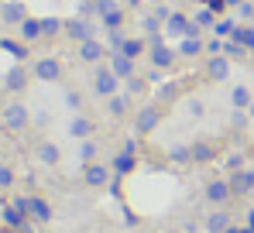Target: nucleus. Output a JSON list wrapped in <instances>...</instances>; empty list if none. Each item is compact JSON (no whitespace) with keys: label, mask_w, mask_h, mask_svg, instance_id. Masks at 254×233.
Returning <instances> with one entry per match:
<instances>
[{"label":"nucleus","mask_w":254,"mask_h":233,"mask_svg":"<svg viewBox=\"0 0 254 233\" xmlns=\"http://www.w3.org/2000/svg\"><path fill=\"white\" fill-rule=\"evenodd\" d=\"M248 116H251V120H254V103H251V107H248Z\"/></svg>","instance_id":"obj_41"},{"label":"nucleus","mask_w":254,"mask_h":233,"mask_svg":"<svg viewBox=\"0 0 254 233\" xmlns=\"http://www.w3.org/2000/svg\"><path fill=\"white\" fill-rule=\"evenodd\" d=\"M35 76L42 79V82H59V79H62V62H59V58H42V62L35 65Z\"/></svg>","instance_id":"obj_10"},{"label":"nucleus","mask_w":254,"mask_h":233,"mask_svg":"<svg viewBox=\"0 0 254 233\" xmlns=\"http://www.w3.org/2000/svg\"><path fill=\"white\" fill-rule=\"evenodd\" d=\"M3 17H7V21H24V7H21V3H7V7H3Z\"/></svg>","instance_id":"obj_27"},{"label":"nucleus","mask_w":254,"mask_h":233,"mask_svg":"<svg viewBox=\"0 0 254 233\" xmlns=\"http://www.w3.org/2000/svg\"><path fill=\"white\" fill-rule=\"evenodd\" d=\"M110 69L117 72L121 82H127L130 76H137V72H134V58H127L124 52H110Z\"/></svg>","instance_id":"obj_8"},{"label":"nucleus","mask_w":254,"mask_h":233,"mask_svg":"<svg viewBox=\"0 0 254 233\" xmlns=\"http://www.w3.org/2000/svg\"><path fill=\"white\" fill-rule=\"evenodd\" d=\"M189 151H192V161H196V165H206V161L216 158V144H213V141H192Z\"/></svg>","instance_id":"obj_13"},{"label":"nucleus","mask_w":254,"mask_h":233,"mask_svg":"<svg viewBox=\"0 0 254 233\" xmlns=\"http://www.w3.org/2000/svg\"><path fill=\"white\" fill-rule=\"evenodd\" d=\"M96 151H100V148H96V141H93V137H86L83 144H79V158H83V165H93V161H96Z\"/></svg>","instance_id":"obj_22"},{"label":"nucleus","mask_w":254,"mask_h":233,"mask_svg":"<svg viewBox=\"0 0 254 233\" xmlns=\"http://www.w3.org/2000/svg\"><path fill=\"white\" fill-rule=\"evenodd\" d=\"M93 93L103 96V100H110V96L121 93V79H117V72H114L110 65H100V69H96V76H93Z\"/></svg>","instance_id":"obj_2"},{"label":"nucleus","mask_w":254,"mask_h":233,"mask_svg":"<svg viewBox=\"0 0 254 233\" xmlns=\"http://www.w3.org/2000/svg\"><path fill=\"white\" fill-rule=\"evenodd\" d=\"M28 120H31V116H28V110H24L21 103H10V107L3 110V123H7L10 130H24Z\"/></svg>","instance_id":"obj_11"},{"label":"nucleus","mask_w":254,"mask_h":233,"mask_svg":"<svg viewBox=\"0 0 254 233\" xmlns=\"http://www.w3.org/2000/svg\"><path fill=\"white\" fill-rule=\"evenodd\" d=\"M227 76H230V58H227V55H210V62H206V79L223 82Z\"/></svg>","instance_id":"obj_9"},{"label":"nucleus","mask_w":254,"mask_h":233,"mask_svg":"<svg viewBox=\"0 0 254 233\" xmlns=\"http://www.w3.org/2000/svg\"><path fill=\"white\" fill-rule=\"evenodd\" d=\"M196 24H199V28H213V24H216V14H213L210 7H203V10L196 14Z\"/></svg>","instance_id":"obj_25"},{"label":"nucleus","mask_w":254,"mask_h":233,"mask_svg":"<svg viewBox=\"0 0 254 233\" xmlns=\"http://www.w3.org/2000/svg\"><path fill=\"white\" fill-rule=\"evenodd\" d=\"M241 3H244V0H227V7H241Z\"/></svg>","instance_id":"obj_40"},{"label":"nucleus","mask_w":254,"mask_h":233,"mask_svg":"<svg viewBox=\"0 0 254 233\" xmlns=\"http://www.w3.org/2000/svg\"><path fill=\"white\" fill-rule=\"evenodd\" d=\"M186 110H189L192 116H203V114H206V107H203V100H196V96H192V100L186 103Z\"/></svg>","instance_id":"obj_33"},{"label":"nucleus","mask_w":254,"mask_h":233,"mask_svg":"<svg viewBox=\"0 0 254 233\" xmlns=\"http://www.w3.org/2000/svg\"><path fill=\"white\" fill-rule=\"evenodd\" d=\"M165 233H186V230H175V227H169V230H165Z\"/></svg>","instance_id":"obj_42"},{"label":"nucleus","mask_w":254,"mask_h":233,"mask_svg":"<svg viewBox=\"0 0 254 233\" xmlns=\"http://www.w3.org/2000/svg\"><path fill=\"white\" fill-rule=\"evenodd\" d=\"M179 55H186V58H196L199 52H203V41L199 38H179V48H175Z\"/></svg>","instance_id":"obj_19"},{"label":"nucleus","mask_w":254,"mask_h":233,"mask_svg":"<svg viewBox=\"0 0 254 233\" xmlns=\"http://www.w3.org/2000/svg\"><path fill=\"white\" fill-rule=\"evenodd\" d=\"M213 31H216L220 38H230L237 28H234V21H216V24H213Z\"/></svg>","instance_id":"obj_30"},{"label":"nucleus","mask_w":254,"mask_h":233,"mask_svg":"<svg viewBox=\"0 0 254 233\" xmlns=\"http://www.w3.org/2000/svg\"><path fill=\"white\" fill-rule=\"evenodd\" d=\"M21 31H24V38H38L42 35V21H24Z\"/></svg>","instance_id":"obj_31"},{"label":"nucleus","mask_w":254,"mask_h":233,"mask_svg":"<svg viewBox=\"0 0 254 233\" xmlns=\"http://www.w3.org/2000/svg\"><path fill=\"white\" fill-rule=\"evenodd\" d=\"M107 55H110V48H107L103 41H96V38H89V41L79 45V58H83V62H103Z\"/></svg>","instance_id":"obj_6"},{"label":"nucleus","mask_w":254,"mask_h":233,"mask_svg":"<svg viewBox=\"0 0 254 233\" xmlns=\"http://www.w3.org/2000/svg\"><path fill=\"white\" fill-rule=\"evenodd\" d=\"M206 230H210V233H223V230H230V213H227L223 206H216L210 216H206Z\"/></svg>","instance_id":"obj_14"},{"label":"nucleus","mask_w":254,"mask_h":233,"mask_svg":"<svg viewBox=\"0 0 254 233\" xmlns=\"http://www.w3.org/2000/svg\"><path fill=\"white\" fill-rule=\"evenodd\" d=\"M65 103H69V107H79V103H83V96H79V93H69V96H65Z\"/></svg>","instance_id":"obj_36"},{"label":"nucleus","mask_w":254,"mask_h":233,"mask_svg":"<svg viewBox=\"0 0 254 233\" xmlns=\"http://www.w3.org/2000/svg\"><path fill=\"white\" fill-rule=\"evenodd\" d=\"M127 110H130V100H127L124 93H117V96H110V100H107V114L114 116V120L127 116Z\"/></svg>","instance_id":"obj_16"},{"label":"nucleus","mask_w":254,"mask_h":233,"mask_svg":"<svg viewBox=\"0 0 254 233\" xmlns=\"http://www.w3.org/2000/svg\"><path fill=\"white\" fill-rule=\"evenodd\" d=\"M237 168H244V155H230L227 158V172H237Z\"/></svg>","instance_id":"obj_34"},{"label":"nucleus","mask_w":254,"mask_h":233,"mask_svg":"<svg viewBox=\"0 0 254 233\" xmlns=\"http://www.w3.org/2000/svg\"><path fill=\"white\" fill-rule=\"evenodd\" d=\"M230 189H234V195H251L254 192V168L230 172Z\"/></svg>","instance_id":"obj_5"},{"label":"nucleus","mask_w":254,"mask_h":233,"mask_svg":"<svg viewBox=\"0 0 254 233\" xmlns=\"http://www.w3.org/2000/svg\"><path fill=\"white\" fill-rule=\"evenodd\" d=\"M121 52H124L127 58H137V55L144 52V41H141V38H127V41H124V48H121Z\"/></svg>","instance_id":"obj_24"},{"label":"nucleus","mask_w":254,"mask_h":233,"mask_svg":"<svg viewBox=\"0 0 254 233\" xmlns=\"http://www.w3.org/2000/svg\"><path fill=\"white\" fill-rule=\"evenodd\" d=\"M93 130H96V123H93L89 116H83V114L72 116V123H69V134H72V137H79V141H86Z\"/></svg>","instance_id":"obj_15"},{"label":"nucleus","mask_w":254,"mask_h":233,"mask_svg":"<svg viewBox=\"0 0 254 233\" xmlns=\"http://www.w3.org/2000/svg\"><path fill=\"white\" fill-rule=\"evenodd\" d=\"M89 3H96V0H89Z\"/></svg>","instance_id":"obj_43"},{"label":"nucleus","mask_w":254,"mask_h":233,"mask_svg":"<svg viewBox=\"0 0 254 233\" xmlns=\"http://www.w3.org/2000/svg\"><path fill=\"white\" fill-rule=\"evenodd\" d=\"M148 58H151V65L155 69H172L175 65V58H179V52L165 45V38H155L148 41Z\"/></svg>","instance_id":"obj_3"},{"label":"nucleus","mask_w":254,"mask_h":233,"mask_svg":"<svg viewBox=\"0 0 254 233\" xmlns=\"http://www.w3.org/2000/svg\"><path fill=\"white\" fill-rule=\"evenodd\" d=\"M83 182L89 185V189H103L107 182H110V168H103V165H86V172H83Z\"/></svg>","instance_id":"obj_7"},{"label":"nucleus","mask_w":254,"mask_h":233,"mask_svg":"<svg viewBox=\"0 0 254 233\" xmlns=\"http://www.w3.org/2000/svg\"><path fill=\"white\" fill-rule=\"evenodd\" d=\"M241 14L244 17H254V3H241Z\"/></svg>","instance_id":"obj_37"},{"label":"nucleus","mask_w":254,"mask_h":233,"mask_svg":"<svg viewBox=\"0 0 254 233\" xmlns=\"http://www.w3.org/2000/svg\"><path fill=\"white\" fill-rule=\"evenodd\" d=\"M24 82H28V76H24L21 69H14V72L7 76V86H10V89H24Z\"/></svg>","instance_id":"obj_29"},{"label":"nucleus","mask_w":254,"mask_h":233,"mask_svg":"<svg viewBox=\"0 0 254 233\" xmlns=\"http://www.w3.org/2000/svg\"><path fill=\"white\" fill-rule=\"evenodd\" d=\"M169 161H179V165L192 161V151H189V144H169Z\"/></svg>","instance_id":"obj_20"},{"label":"nucleus","mask_w":254,"mask_h":233,"mask_svg":"<svg viewBox=\"0 0 254 233\" xmlns=\"http://www.w3.org/2000/svg\"><path fill=\"white\" fill-rule=\"evenodd\" d=\"M35 209H38V216H42V220H48V216H52V213H48V206H45L42 199H35Z\"/></svg>","instance_id":"obj_35"},{"label":"nucleus","mask_w":254,"mask_h":233,"mask_svg":"<svg viewBox=\"0 0 254 233\" xmlns=\"http://www.w3.org/2000/svg\"><path fill=\"white\" fill-rule=\"evenodd\" d=\"M206 202L210 206H227L230 199H234V189H230V178H213V182H206Z\"/></svg>","instance_id":"obj_4"},{"label":"nucleus","mask_w":254,"mask_h":233,"mask_svg":"<svg viewBox=\"0 0 254 233\" xmlns=\"http://www.w3.org/2000/svg\"><path fill=\"white\" fill-rule=\"evenodd\" d=\"M7 182H10V172H7V168H0V185H7Z\"/></svg>","instance_id":"obj_38"},{"label":"nucleus","mask_w":254,"mask_h":233,"mask_svg":"<svg viewBox=\"0 0 254 233\" xmlns=\"http://www.w3.org/2000/svg\"><path fill=\"white\" fill-rule=\"evenodd\" d=\"M137 93H144V79L130 76V79H127V96H137Z\"/></svg>","instance_id":"obj_32"},{"label":"nucleus","mask_w":254,"mask_h":233,"mask_svg":"<svg viewBox=\"0 0 254 233\" xmlns=\"http://www.w3.org/2000/svg\"><path fill=\"white\" fill-rule=\"evenodd\" d=\"M230 103H234V110H248L254 103L251 89H248V86H234V89H230Z\"/></svg>","instance_id":"obj_17"},{"label":"nucleus","mask_w":254,"mask_h":233,"mask_svg":"<svg viewBox=\"0 0 254 233\" xmlns=\"http://www.w3.org/2000/svg\"><path fill=\"white\" fill-rule=\"evenodd\" d=\"M251 3H254V0H251Z\"/></svg>","instance_id":"obj_44"},{"label":"nucleus","mask_w":254,"mask_h":233,"mask_svg":"<svg viewBox=\"0 0 254 233\" xmlns=\"http://www.w3.org/2000/svg\"><path fill=\"white\" fill-rule=\"evenodd\" d=\"M248 230H254V209L248 213Z\"/></svg>","instance_id":"obj_39"},{"label":"nucleus","mask_w":254,"mask_h":233,"mask_svg":"<svg viewBox=\"0 0 254 233\" xmlns=\"http://www.w3.org/2000/svg\"><path fill=\"white\" fill-rule=\"evenodd\" d=\"M38 158H42L45 165H59L62 148H59V144H52V141H42V144H38Z\"/></svg>","instance_id":"obj_18"},{"label":"nucleus","mask_w":254,"mask_h":233,"mask_svg":"<svg viewBox=\"0 0 254 233\" xmlns=\"http://www.w3.org/2000/svg\"><path fill=\"white\" fill-rule=\"evenodd\" d=\"M162 116H165V107H162V103H148V107H141L137 116H134V134H137V137L155 134L158 123H162Z\"/></svg>","instance_id":"obj_1"},{"label":"nucleus","mask_w":254,"mask_h":233,"mask_svg":"<svg viewBox=\"0 0 254 233\" xmlns=\"http://www.w3.org/2000/svg\"><path fill=\"white\" fill-rule=\"evenodd\" d=\"M65 35H69L72 41H79V45H83V41L93 38V28L86 24L83 17H72V21H65Z\"/></svg>","instance_id":"obj_12"},{"label":"nucleus","mask_w":254,"mask_h":233,"mask_svg":"<svg viewBox=\"0 0 254 233\" xmlns=\"http://www.w3.org/2000/svg\"><path fill=\"white\" fill-rule=\"evenodd\" d=\"M62 28H65V24H62V21H55V17H48V21H42V35H48V38H52V35H59Z\"/></svg>","instance_id":"obj_28"},{"label":"nucleus","mask_w":254,"mask_h":233,"mask_svg":"<svg viewBox=\"0 0 254 233\" xmlns=\"http://www.w3.org/2000/svg\"><path fill=\"white\" fill-rule=\"evenodd\" d=\"M175 96H179V86H175V82H165V86L158 89V100H155V103H162V107H165V103H172Z\"/></svg>","instance_id":"obj_23"},{"label":"nucleus","mask_w":254,"mask_h":233,"mask_svg":"<svg viewBox=\"0 0 254 233\" xmlns=\"http://www.w3.org/2000/svg\"><path fill=\"white\" fill-rule=\"evenodd\" d=\"M121 24H124V10H121V7H114V10L103 14V28H107V31H117Z\"/></svg>","instance_id":"obj_21"},{"label":"nucleus","mask_w":254,"mask_h":233,"mask_svg":"<svg viewBox=\"0 0 254 233\" xmlns=\"http://www.w3.org/2000/svg\"><path fill=\"white\" fill-rule=\"evenodd\" d=\"M248 120H251L248 110H234V114H230V127H234V130H244V127H248Z\"/></svg>","instance_id":"obj_26"}]
</instances>
